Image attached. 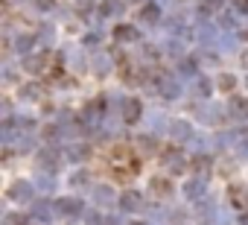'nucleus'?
<instances>
[{"instance_id": "f257e3e1", "label": "nucleus", "mask_w": 248, "mask_h": 225, "mask_svg": "<svg viewBox=\"0 0 248 225\" xmlns=\"http://www.w3.org/2000/svg\"><path fill=\"white\" fill-rule=\"evenodd\" d=\"M161 164H164V170H170V173H187V161H184V152H181L178 146L164 149Z\"/></svg>"}, {"instance_id": "f03ea898", "label": "nucleus", "mask_w": 248, "mask_h": 225, "mask_svg": "<svg viewBox=\"0 0 248 225\" xmlns=\"http://www.w3.org/2000/svg\"><path fill=\"white\" fill-rule=\"evenodd\" d=\"M56 216L79 219V216H82V202H79V199H59V202H56Z\"/></svg>"}, {"instance_id": "7ed1b4c3", "label": "nucleus", "mask_w": 248, "mask_h": 225, "mask_svg": "<svg viewBox=\"0 0 248 225\" xmlns=\"http://www.w3.org/2000/svg\"><path fill=\"white\" fill-rule=\"evenodd\" d=\"M204 190H207V178H199V176L184 184V196H187L190 202H202V199H204Z\"/></svg>"}, {"instance_id": "20e7f679", "label": "nucleus", "mask_w": 248, "mask_h": 225, "mask_svg": "<svg viewBox=\"0 0 248 225\" xmlns=\"http://www.w3.org/2000/svg\"><path fill=\"white\" fill-rule=\"evenodd\" d=\"M53 213H56V205H50L47 199H35L30 208V216H35L41 222H53Z\"/></svg>"}, {"instance_id": "39448f33", "label": "nucleus", "mask_w": 248, "mask_h": 225, "mask_svg": "<svg viewBox=\"0 0 248 225\" xmlns=\"http://www.w3.org/2000/svg\"><path fill=\"white\" fill-rule=\"evenodd\" d=\"M143 114V108H140V99H123V123H129L135 126Z\"/></svg>"}, {"instance_id": "423d86ee", "label": "nucleus", "mask_w": 248, "mask_h": 225, "mask_svg": "<svg viewBox=\"0 0 248 225\" xmlns=\"http://www.w3.org/2000/svg\"><path fill=\"white\" fill-rule=\"evenodd\" d=\"M140 208H143L140 193H123L120 196V210L123 213H140Z\"/></svg>"}, {"instance_id": "0eeeda50", "label": "nucleus", "mask_w": 248, "mask_h": 225, "mask_svg": "<svg viewBox=\"0 0 248 225\" xmlns=\"http://www.w3.org/2000/svg\"><path fill=\"white\" fill-rule=\"evenodd\" d=\"M228 111H231V117H233V120L245 123V120H248V99H242V96H231Z\"/></svg>"}, {"instance_id": "6e6552de", "label": "nucleus", "mask_w": 248, "mask_h": 225, "mask_svg": "<svg viewBox=\"0 0 248 225\" xmlns=\"http://www.w3.org/2000/svg\"><path fill=\"white\" fill-rule=\"evenodd\" d=\"M9 199H15V202H32V184L30 181H15L9 187Z\"/></svg>"}, {"instance_id": "1a4fd4ad", "label": "nucleus", "mask_w": 248, "mask_h": 225, "mask_svg": "<svg viewBox=\"0 0 248 225\" xmlns=\"http://www.w3.org/2000/svg\"><path fill=\"white\" fill-rule=\"evenodd\" d=\"M158 91L164 94V99H175V96L181 94V91H178V82H175L170 73H164V76L158 79Z\"/></svg>"}, {"instance_id": "9d476101", "label": "nucleus", "mask_w": 248, "mask_h": 225, "mask_svg": "<svg viewBox=\"0 0 248 225\" xmlns=\"http://www.w3.org/2000/svg\"><path fill=\"white\" fill-rule=\"evenodd\" d=\"M149 190H152L158 199H170V196H172V181H170V178H164V176H158V178H152V181H149Z\"/></svg>"}, {"instance_id": "9b49d317", "label": "nucleus", "mask_w": 248, "mask_h": 225, "mask_svg": "<svg viewBox=\"0 0 248 225\" xmlns=\"http://www.w3.org/2000/svg\"><path fill=\"white\" fill-rule=\"evenodd\" d=\"M38 164H41V170H47V173L53 176V173L59 170V155H56V149L50 146L47 152H41V155H38Z\"/></svg>"}, {"instance_id": "f8f14e48", "label": "nucleus", "mask_w": 248, "mask_h": 225, "mask_svg": "<svg viewBox=\"0 0 248 225\" xmlns=\"http://www.w3.org/2000/svg\"><path fill=\"white\" fill-rule=\"evenodd\" d=\"M170 132H172L175 141H190V138H193V129H190V123H184V120H175V123L170 126Z\"/></svg>"}, {"instance_id": "ddd939ff", "label": "nucleus", "mask_w": 248, "mask_h": 225, "mask_svg": "<svg viewBox=\"0 0 248 225\" xmlns=\"http://www.w3.org/2000/svg\"><path fill=\"white\" fill-rule=\"evenodd\" d=\"M190 167L196 170V176H199V178H207V176H210V167H213V164H210V158H207V155H196Z\"/></svg>"}, {"instance_id": "4468645a", "label": "nucleus", "mask_w": 248, "mask_h": 225, "mask_svg": "<svg viewBox=\"0 0 248 225\" xmlns=\"http://www.w3.org/2000/svg\"><path fill=\"white\" fill-rule=\"evenodd\" d=\"M24 67H27L30 73H41V70L47 67V53H38V56H30V59L24 62Z\"/></svg>"}, {"instance_id": "2eb2a0df", "label": "nucleus", "mask_w": 248, "mask_h": 225, "mask_svg": "<svg viewBox=\"0 0 248 225\" xmlns=\"http://www.w3.org/2000/svg\"><path fill=\"white\" fill-rule=\"evenodd\" d=\"M93 199H96L99 205H105V208L117 205V196H114V190H111V187H96V190H93Z\"/></svg>"}, {"instance_id": "dca6fc26", "label": "nucleus", "mask_w": 248, "mask_h": 225, "mask_svg": "<svg viewBox=\"0 0 248 225\" xmlns=\"http://www.w3.org/2000/svg\"><path fill=\"white\" fill-rule=\"evenodd\" d=\"M138 18H140L143 24H149V27H152V24H158L161 12H158V6H152V3H149V6H140V15H138Z\"/></svg>"}, {"instance_id": "f3484780", "label": "nucleus", "mask_w": 248, "mask_h": 225, "mask_svg": "<svg viewBox=\"0 0 248 225\" xmlns=\"http://www.w3.org/2000/svg\"><path fill=\"white\" fill-rule=\"evenodd\" d=\"M88 155H91V146H88V144H73V146L67 149V158H70V161H85Z\"/></svg>"}, {"instance_id": "a211bd4d", "label": "nucleus", "mask_w": 248, "mask_h": 225, "mask_svg": "<svg viewBox=\"0 0 248 225\" xmlns=\"http://www.w3.org/2000/svg\"><path fill=\"white\" fill-rule=\"evenodd\" d=\"M114 38H117V41H138L140 32H138L135 27H117V30H114Z\"/></svg>"}, {"instance_id": "6ab92c4d", "label": "nucleus", "mask_w": 248, "mask_h": 225, "mask_svg": "<svg viewBox=\"0 0 248 225\" xmlns=\"http://www.w3.org/2000/svg\"><path fill=\"white\" fill-rule=\"evenodd\" d=\"M228 193H231V205H233L236 210H245V208H248V196H245L239 187H231Z\"/></svg>"}, {"instance_id": "aec40b11", "label": "nucleus", "mask_w": 248, "mask_h": 225, "mask_svg": "<svg viewBox=\"0 0 248 225\" xmlns=\"http://www.w3.org/2000/svg\"><path fill=\"white\" fill-rule=\"evenodd\" d=\"M88 184H91V176H88L85 170H79V173H73V176H70V187L82 190V187H88Z\"/></svg>"}, {"instance_id": "412c9836", "label": "nucleus", "mask_w": 248, "mask_h": 225, "mask_svg": "<svg viewBox=\"0 0 248 225\" xmlns=\"http://www.w3.org/2000/svg\"><path fill=\"white\" fill-rule=\"evenodd\" d=\"M21 96H27V99H38V96H41V85H38V82L24 85V88H21Z\"/></svg>"}, {"instance_id": "4be33fe9", "label": "nucleus", "mask_w": 248, "mask_h": 225, "mask_svg": "<svg viewBox=\"0 0 248 225\" xmlns=\"http://www.w3.org/2000/svg\"><path fill=\"white\" fill-rule=\"evenodd\" d=\"M196 94H199V96H207V94H210V79H204V76L196 79Z\"/></svg>"}, {"instance_id": "5701e85b", "label": "nucleus", "mask_w": 248, "mask_h": 225, "mask_svg": "<svg viewBox=\"0 0 248 225\" xmlns=\"http://www.w3.org/2000/svg\"><path fill=\"white\" fill-rule=\"evenodd\" d=\"M3 225H27V216L24 213H6Z\"/></svg>"}, {"instance_id": "b1692460", "label": "nucleus", "mask_w": 248, "mask_h": 225, "mask_svg": "<svg viewBox=\"0 0 248 225\" xmlns=\"http://www.w3.org/2000/svg\"><path fill=\"white\" fill-rule=\"evenodd\" d=\"M138 146H140L143 152H152V149H155V138H149V135H146V138H140V141H138Z\"/></svg>"}, {"instance_id": "393cba45", "label": "nucleus", "mask_w": 248, "mask_h": 225, "mask_svg": "<svg viewBox=\"0 0 248 225\" xmlns=\"http://www.w3.org/2000/svg\"><path fill=\"white\" fill-rule=\"evenodd\" d=\"M30 47H32V38H30V35L18 38V50H21V53H30Z\"/></svg>"}, {"instance_id": "a878e982", "label": "nucleus", "mask_w": 248, "mask_h": 225, "mask_svg": "<svg viewBox=\"0 0 248 225\" xmlns=\"http://www.w3.org/2000/svg\"><path fill=\"white\" fill-rule=\"evenodd\" d=\"M181 73L184 76H196V64L193 62H181Z\"/></svg>"}, {"instance_id": "bb28decb", "label": "nucleus", "mask_w": 248, "mask_h": 225, "mask_svg": "<svg viewBox=\"0 0 248 225\" xmlns=\"http://www.w3.org/2000/svg\"><path fill=\"white\" fill-rule=\"evenodd\" d=\"M219 88H222V91H231V88H233V76H228V73H225V76L219 79Z\"/></svg>"}, {"instance_id": "cd10ccee", "label": "nucleus", "mask_w": 248, "mask_h": 225, "mask_svg": "<svg viewBox=\"0 0 248 225\" xmlns=\"http://www.w3.org/2000/svg\"><path fill=\"white\" fill-rule=\"evenodd\" d=\"M38 187H41V190H53V178L41 176V178H38Z\"/></svg>"}, {"instance_id": "c85d7f7f", "label": "nucleus", "mask_w": 248, "mask_h": 225, "mask_svg": "<svg viewBox=\"0 0 248 225\" xmlns=\"http://www.w3.org/2000/svg\"><path fill=\"white\" fill-rule=\"evenodd\" d=\"M233 6H236V12H248V0H233Z\"/></svg>"}, {"instance_id": "c756f323", "label": "nucleus", "mask_w": 248, "mask_h": 225, "mask_svg": "<svg viewBox=\"0 0 248 225\" xmlns=\"http://www.w3.org/2000/svg\"><path fill=\"white\" fill-rule=\"evenodd\" d=\"M236 219H239V225H248V210H239V216H236Z\"/></svg>"}, {"instance_id": "7c9ffc66", "label": "nucleus", "mask_w": 248, "mask_h": 225, "mask_svg": "<svg viewBox=\"0 0 248 225\" xmlns=\"http://www.w3.org/2000/svg\"><path fill=\"white\" fill-rule=\"evenodd\" d=\"M242 64H245V67H248V50H245V53H242Z\"/></svg>"}, {"instance_id": "2f4dec72", "label": "nucleus", "mask_w": 248, "mask_h": 225, "mask_svg": "<svg viewBox=\"0 0 248 225\" xmlns=\"http://www.w3.org/2000/svg\"><path fill=\"white\" fill-rule=\"evenodd\" d=\"M242 38H248V30H242Z\"/></svg>"}, {"instance_id": "473e14b6", "label": "nucleus", "mask_w": 248, "mask_h": 225, "mask_svg": "<svg viewBox=\"0 0 248 225\" xmlns=\"http://www.w3.org/2000/svg\"><path fill=\"white\" fill-rule=\"evenodd\" d=\"M135 225H146V222H135Z\"/></svg>"}, {"instance_id": "72a5a7b5", "label": "nucleus", "mask_w": 248, "mask_h": 225, "mask_svg": "<svg viewBox=\"0 0 248 225\" xmlns=\"http://www.w3.org/2000/svg\"><path fill=\"white\" fill-rule=\"evenodd\" d=\"M178 225H184V222H178Z\"/></svg>"}]
</instances>
